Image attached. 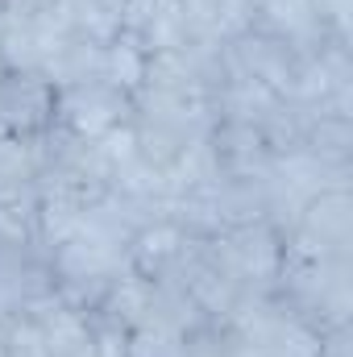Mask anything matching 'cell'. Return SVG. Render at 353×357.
<instances>
[{
	"label": "cell",
	"mask_w": 353,
	"mask_h": 357,
	"mask_svg": "<svg viewBox=\"0 0 353 357\" xmlns=\"http://www.w3.org/2000/svg\"><path fill=\"white\" fill-rule=\"evenodd\" d=\"M54 295L50 250L38 237L33 208L0 204V320L29 312Z\"/></svg>",
	"instance_id": "cell-1"
},
{
	"label": "cell",
	"mask_w": 353,
	"mask_h": 357,
	"mask_svg": "<svg viewBox=\"0 0 353 357\" xmlns=\"http://www.w3.org/2000/svg\"><path fill=\"white\" fill-rule=\"evenodd\" d=\"M59 88L42 71L4 67L0 71V129L13 142H42L54 129Z\"/></svg>",
	"instance_id": "cell-2"
},
{
	"label": "cell",
	"mask_w": 353,
	"mask_h": 357,
	"mask_svg": "<svg viewBox=\"0 0 353 357\" xmlns=\"http://www.w3.org/2000/svg\"><path fill=\"white\" fill-rule=\"evenodd\" d=\"M133 116V96L117 84H84V88H59L54 125L80 137H104Z\"/></svg>",
	"instance_id": "cell-3"
},
{
	"label": "cell",
	"mask_w": 353,
	"mask_h": 357,
	"mask_svg": "<svg viewBox=\"0 0 353 357\" xmlns=\"http://www.w3.org/2000/svg\"><path fill=\"white\" fill-rule=\"evenodd\" d=\"M8 354V349H4V320H0V357Z\"/></svg>",
	"instance_id": "cell-4"
},
{
	"label": "cell",
	"mask_w": 353,
	"mask_h": 357,
	"mask_svg": "<svg viewBox=\"0 0 353 357\" xmlns=\"http://www.w3.org/2000/svg\"><path fill=\"white\" fill-rule=\"evenodd\" d=\"M8 142H13V137H8V133H4V129H0V150H4V146H8Z\"/></svg>",
	"instance_id": "cell-5"
}]
</instances>
